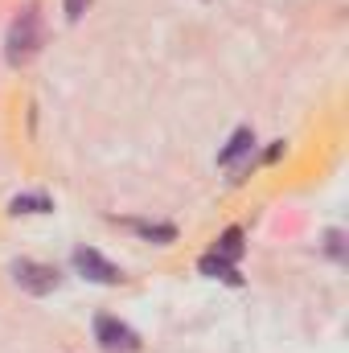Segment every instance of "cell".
<instances>
[{
    "label": "cell",
    "mask_w": 349,
    "mask_h": 353,
    "mask_svg": "<svg viewBox=\"0 0 349 353\" xmlns=\"http://www.w3.org/2000/svg\"><path fill=\"white\" fill-rule=\"evenodd\" d=\"M136 230H140L144 239H157V243H173L177 239L173 226H148V222H136Z\"/></svg>",
    "instance_id": "9"
},
{
    "label": "cell",
    "mask_w": 349,
    "mask_h": 353,
    "mask_svg": "<svg viewBox=\"0 0 349 353\" xmlns=\"http://www.w3.org/2000/svg\"><path fill=\"white\" fill-rule=\"evenodd\" d=\"M214 255H222L226 263H235V259L243 255V230H239V226H230V230H226V234L218 239V247H214Z\"/></svg>",
    "instance_id": "7"
},
{
    "label": "cell",
    "mask_w": 349,
    "mask_h": 353,
    "mask_svg": "<svg viewBox=\"0 0 349 353\" xmlns=\"http://www.w3.org/2000/svg\"><path fill=\"white\" fill-rule=\"evenodd\" d=\"M74 267L87 275V279H94V283H123V271L115 263H107L99 251H90V247H79L74 251Z\"/></svg>",
    "instance_id": "4"
},
{
    "label": "cell",
    "mask_w": 349,
    "mask_h": 353,
    "mask_svg": "<svg viewBox=\"0 0 349 353\" xmlns=\"http://www.w3.org/2000/svg\"><path fill=\"white\" fill-rule=\"evenodd\" d=\"M94 341H99L103 350H111V353L140 350V337H136L123 321H115V316H99V321H94Z\"/></svg>",
    "instance_id": "3"
},
{
    "label": "cell",
    "mask_w": 349,
    "mask_h": 353,
    "mask_svg": "<svg viewBox=\"0 0 349 353\" xmlns=\"http://www.w3.org/2000/svg\"><path fill=\"white\" fill-rule=\"evenodd\" d=\"M201 275H210V279H230V283H239V275H235V263H226L222 255H206L201 259Z\"/></svg>",
    "instance_id": "8"
},
{
    "label": "cell",
    "mask_w": 349,
    "mask_h": 353,
    "mask_svg": "<svg viewBox=\"0 0 349 353\" xmlns=\"http://www.w3.org/2000/svg\"><path fill=\"white\" fill-rule=\"evenodd\" d=\"M87 8H90V0H66V17H70V21H83Z\"/></svg>",
    "instance_id": "10"
},
{
    "label": "cell",
    "mask_w": 349,
    "mask_h": 353,
    "mask_svg": "<svg viewBox=\"0 0 349 353\" xmlns=\"http://www.w3.org/2000/svg\"><path fill=\"white\" fill-rule=\"evenodd\" d=\"M8 271H12V283H17L21 292H29V296H50V292L62 283L58 267L37 263V259H17Z\"/></svg>",
    "instance_id": "2"
},
{
    "label": "cell",
    "mask_w": 349,
    "mask_h": 353,
    "mask_svg": "<svg viewBox=\"0 0 349 353\" xmlns=\"http://www.w3.org/2000/svg\"><path fill=\"white\" fill-rule=\"evenodd\" d=\"M8 210H12V214H50L54 201H50L46 193H17V197L8 201Z\"/></svg>",
    "instance_id": "6"
},
{
    "label": "cell",
    "mask_w": 349,
    "mask_h": 353,
    "mask_svg": "<svg viewBox=\"0 0 349 353\" xmlns=\"http://www.w3.org/2000/svg\"><path fill=\"white\" fill-rule=\"evenodd\" d=\"M251 144H255V132H251V128H239V132L230 136V144L218 152V161H222V165H235L243 152H251Z\"/></svg>",
    "instance_id": "5"
},
{
    "label": "cell",
    "mask_w": 349,
    "mask_h": 353,
    "mask_svg": "<svg viewBox=\"0 0 349 353\" xmlns=\"http://www.w3.org/2000/svg\"><path fill=\"white\" fill-rule=\"evenodd\" d=\"M41 37H46V33H41V12H37V4H25V8L17 12V21L8 25V41H4V46H8V50H4L8 62H12V66L33 62V54L41 50Z\"/></svg>",
    "instance_id": "1"
}]
</instances>
